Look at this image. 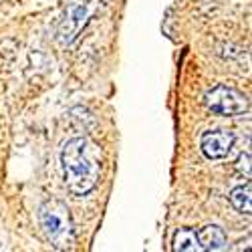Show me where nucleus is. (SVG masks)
Masks as SVG:
<instances>
[{
    "label": "nucleus",
    "mask_w": 252,
    "mask_h": 252,
    "mask_svg": "<svg viewBox=\"0 0 252 252\" xmlns=\"http://www.w3.org/2000/svg\"><path fill=\"white\" fill-rule=\"evenodd\" d=\"M63 165V180L67 190L81 198L95 190L101 176V150L99 145L87 137H73L63 145L61 152Z\"/></svg>",
    "instance_id": "nucleus-1"
},
{
    "label": "nucleus",
    "mask_w": 252,
    "mask_h": 252,
    "mask_svg": "<svg viewBox=\"0 0 252 252\" xmlns=\"http://www.w3.org/2000/svg\"><path fill=\"white\" fill-rule=\"evenodd\" d=\"M38 222L40 228H43V234L55 248L65 250L73 246L75 230L67 204H63L61 200L43 202V206L38 208Z\"/></svg>",
    "instance_id": "nucleus-2"
},
{
    "label": "nucleus",
    "mask_w": 252,
    "mask_h": 252,
    "mask_svg": "<svg viewBox=\"0 0 252 252\" xmlns=\"http://www.w3.org/2000/svg\"><path fill=\"white\" fill-rule=\"evenodd\" d=\"M101 0H69L65 6V14H63L59 29H57V38L61 45H71L73 40L81 34V31L87 27L91 16L97 12Z\"/></svg>",
    "instance_id": "nucleus-3"
},
{
    "label": "nucleus",
    "mask_w": 252,
    "mask_h": 252,
    "mask_svg": "<svg viewBox=\"0 0 252 252\" xmlns=\"http://www.w3.org/2000/svg\"><path fill=\"white\" fill-rule=\"evenodd\" d=\"M204 105L208 111L224 117H236L250 109L248 97L230 85H214L212 89H208L204 93Z\"/></svg>",
    "instance_id": "nucleus-4"
},
{
    "label": "nucleus",
    "mask_w": 252,
    "mask_h": 252,
    "mask_svg": "<svg viewBox=\"0 0 252 252\" xmlns=\"http://www.w3.org/2000/svg\"><path fill=\"white\" fill-rule=\"evenodd\" d=\"M234 133L228 129H210L200 137V150L208 159H222L232 152Z\"/></svg>",
    "instance_id": "nucleus-5"
},
{
    "label": "nucleus",
    "mask_w": 252,
    "mask_h": 252,
    "mask_svg": "<svg viewBox=\"0 0 252 252\" xmlns=\"http://www.w3.org/2000/svg\"><path fill=\"white\" fill-rule=\"evenodd\" d=\"M198 242L202 246V250H208V252H216V250H222L226 246V234L220 226H204L198 230Z\"/></svg>",
    "instance_id": "nucleus-6"
},
{
    "label": "nucleus",
    "mask_w": 252,
    "mask_h": 252,
    "mask_svg": "<svg viewBox=\"0 0 252 252\" xmlns=\"http://www.w3.org/2000/svg\"><path fill=\"white\" fill-rule=\"evenodd\" d=\"M172 244L176 252H202V246L198 242V234L194 228H180L174 234Z\"/></svg>",
    "instance_id": "nucleus-7"
},
{
    "label": "nucleus",
    "mask_w": 252,
    "mask_h": 252,
    "mask_svg": "<svg viewBox=\"0 0 252 252\" xmlns=\"http://www.w3.org/2000/svg\"><path fill=\"white\" fill-rule=\"evenodd\" d=\"M230 202L238 210V212L250 216L252 214V188L250 184L244 186H236L232 192H230Z\"/></svg>",
    "instance_id": "nucleus-8"
},
{
    "label": "nucleus",
    "mask_w": 252,
    "mask_h": 252,
    "mask_svg": "<svg viewBox=\"0 0 252 252\" xmlns=\"http://www.w3.org/2000/svg\"><path fill=\"white\" fill-rule=\"evenodd\" d=\"M236 167H238V172L246 178H250V154H242L236 161Z\"/></svg>",
    "instance_id": "nucleus-9"
}]
</instances>
